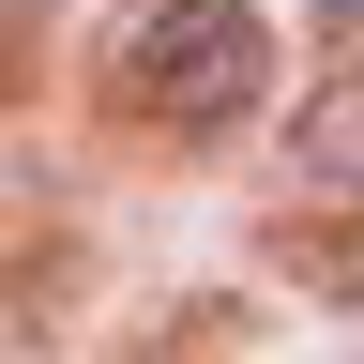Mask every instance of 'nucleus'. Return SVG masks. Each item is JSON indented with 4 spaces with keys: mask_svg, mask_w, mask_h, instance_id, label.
I'll use <instances>...</instances> for the list:
<instances>
[{
    "mask_svg": "<svg viewBox=\"0 0 364 364\" xmlns=\"http://www.w3.org/2000/svg\"><path fill=\"white\" fill-rule=\"evenodd\" d=\"M107 91H122L152 136H228V122L273 91V46H258L243 0H136L122 46H107Z\"/></svg>",
    "mask_w": 364,
    "mask_h": 364,
    "instance_id": "1",
    "label": "nucleus"
},
{
    "mask_svg": "<svg viewBox=\"0 0 364 364\" xmlns=\"http://www.w3.org/2000/svg\"><path fill=\"white\" fill-rule=\"evenodd\" d=\"M289 167L304 182H334V198H364V61H334L304 91V122H289Z\"/></svg>",
    "mask_w": 364,
    "mask_h": 364,
    "instance_id": "2",
    "label": "nucleus"
},
{
    "mask_svg": "<svg viewBox=\"0 0 364 364\" xmlns=\"http://www.w3.org/2000/svg\"><path fill=\"white\" fill-rule=\"evenodd\" d=\"M318 46H334V61H364V0H318Z\"/></svg>",
    "mask_w": 364,
    "mask_h": 364,
    "instance_id": "3",
    "label": "nucleus"
}]
</instances>
